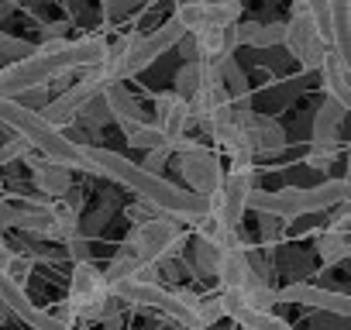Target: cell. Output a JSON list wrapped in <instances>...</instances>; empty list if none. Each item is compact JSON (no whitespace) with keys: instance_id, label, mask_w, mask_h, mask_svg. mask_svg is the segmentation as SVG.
Segmentation results:
<instances>
[{"instance_id":"obj_28","label":"cell","mask_w":351,"mask_h":330,"mask_svg":"<svg viewBox=\"0 0 351 330\" xmlns=\"http://www.w3.org/2000/svg\"><path fill=\"white\" fill-rule=\"evenodd\" d=\"M76 124H86V127H104V124H110V110H107V100L104 97H97V100H90L83 110H80V120Z\"/></svg>"},{"instance_id":"obj_23","label":"cell","mask_w":351,"mask_h":330,"mask_svg":"<svg viewBox=\"0 0 351 330\" xmlns=\"http://www.w3.org/2000/svg\"><path fill=\"white\" fill-rule=\"evenodd\" d=\"M228 316H231L241 330H293L282 316H276V313H255V309H245V306L228 309Z\"/></svg>"},{"instance_id":"obj_31","label":"cell","mask_w":351,"mask_h":330,"mask_svg":"<svg viewBox=\"0 0 351 330\" xmlns=\"http://www.w3.org/2000/svg\"><path fill=\"white\" fill-rule=\"evenodd\" d=\"M32 155V148L21 141V138H14V141H8V144H0V165H11L14 158H28Z\"/></svg>"},{"instance_id":"obj_32","label":"cell","mask_w":351,"mask_h":330,"mask_svg":"<svg viewBox=\"0 0 351 330\" xmlns=\"http://www.w3.org/2000/svg\"><path fill=\"white\" fill-rule=\"evenodd\" d=\"M258 231H262V241H265V244H276V241H279V231H282V220L262 217V220H258Z\"/></svg>"},{"instance_id":"obj_15","label":"cell","mask_w":351,"mask_h":330,"mask_svg":"<svg viewBox=\"0 0 351 330\" xmlns=\"http://www.w3.org/2000/svg\"><path fill=\"white\" fill-rule=\"evenodd\" d=\"M241 38H238V25L234 28H204L193 35V59L200 62H210V66H221L228 59H234Z\"/></svg>"},{"instance_id":"obj_40","label":"cell","mask_w":351,"mask_h":330,"mask_svg":"<svg viewBox=\"0 0 351 330\" xmlns=\"http://www.w3.org/2000/svg\"><path fill=\"white\" fill-rule=\"evenodd\" d=\"M344 4H348V18H351V0H344Z\"/></svg>"},{"instance_id":"obj_29","label":"cell","mask_w":351,"mask_h":330,"mask_svg":"<svg viewBox=\"0 0 351 330\" xmlns=\"http://www.w3.org/2000/svg\"><path fill=\"white\" fill-rule=\"evenodd\" d=\"M172 158V148L165 144V148H155V151H148L145 155V162H141V169L145 173H152V176H162V169H165V162Z\"/></svg>"},{"instance_id":"obj_1","label":"cell","mask_w":351,"mask_h":330,"mask_svg":"<svg viewBox=\"0 0 351 330\" xmlns=\"http://www.w3.org/2000/svg\"><path fill=\"white\" fill-rule=\"evenodd\" d=\"M110 55V45L104 35H83L76 42L69 38H49L38 45V52L25 62L0 66V100H21L28 90L56 86V79H69L73 73L100 69ZM73 86V83H66Z\"/></svg>"},{"instance_id":"obj_16","label":"cell","mask_w":351,"mask_h":330,"mask_svg":"<svg viewBox=\"0 0 351 330\" xmlns=\"http://www.w3.org/2000/svg\"><path fill=\"white\" fill-rule=\"evenodd\" d=\"M241 131L248 138L252 155H279L286 148V131L269 114H252L248 120H241Z\"/></svg>"},{"instance_id":"obj_19","label":"cell","mask_w":351,"mask_h":330,"mask_svg":"<svg viewBox=\"0 0 351 330\" xmlns=\"http://www.w3.org/2000/svg\"><path fill=\"white\" fill-rule=\"evenodd\" d=\"M341 120H344V110L334 100H324L317 117H313V144L310 148H337Z\"/></svg>"},{"instance_id":"obj_9","label":"cell","mask_w":351,"mask_h":330,"mask_svg":"<svg viewBox=\"0 0 351 330\" xmlns=\"http://www.w3.org/2000/svg\"><path fill=\"white\" fill-rule=\"evenodd\" d=\"M255 193H258V186H255V169H248V173H228L221 193L210 200V220L221 224V227L238 231V220H241V214L248 210V203H252Z\"/></svg>"},{"instance_id":"obj_12","label":"cell","mask_w":351,"mask_h":330,"mask_svg":"<svg viewBox=\"0 0 351 330\" xmlns=\"http://www.w3.org/2000/svg\"><path fill=\"white\" fill-rule=\"evenodd\" d=\"M279 303H300V306H313V309L351 320V296L348 292L320 289V285H310V282H293V285L279 289Z\"/></svg>"},{"instance_id":"obj_36","label":"cell","mask_w":351,"mask_h":330,"mask_svg":"<svg viewBox=\"0 0 351 330\" xmlns=\"http://www.w3.org/2000/svg\"><path fill=\"white\" fill-rule=\"evenodd\" d=\"M11 200V193H8V186H4V179H0V207H4Z\"/></svg>"},{"instance_id":"obj_4","label":"cell","mask_w":351,"mask_h":330,"mask_svg":"<svg viewBox=\"0 0 351 330\" xmlns=\"http://www.w3.org/2000/svg\"><path fill=\"white\" fill-rule=\"evenodd\" d=\"M348 196V179H324L320 186H286L276 193H255L248 210H255L258 217H276V220H289V217H306V214H320L330 207H344Z\"/></svg>"},{"instance_id":"obj_22","label":"cell","mask_w":351,"mask_h":330,"mask_svg":"<svg viewBox=\"0 0 351 330\" xmlns=\"http://www.w3.org/2000/svg\"><path fill=\"white\" fill-rule=\"evenodd\" d=\"M313 248H317V258H320L324 268H334V265H341V262L351 258V238L348 234H337V231H320L317 241H313Z\"/></svg>"},{"instance_id":"obj_2","label":"cell","mask_w":351,"mask_h":330,"mask_svg":"<svg viewBox=\"0 0 351 330\" xmlns=\"http://www.w3.org/2000/svg\"><path fill=\"white\" fill-rule=\"evenodd\" d=\"M83 155L90 162L93 176H107L121 186H128L145 207H152L162 217L172 220H190V224H207L210 220V200L190 193L186 186H176L162 176L145 173L141 165H134L131 158L110 151V148H97V144H83Z\"/></svg>"},{"instance_id":"obj_21","label":"cell","mask_w":351,"mask_h":330,"mask_svg":"<svg viewBox=\"0 0 351 330\" xmlns=\"http://www.w3.org/2000/svg\"><path fill=\"white\" fill-rule=\"evenodd\" d=\"M238 38H241V45H252V49L282 45V42H286V21H272V25L245 21V25H238Z\"/></svg>"},{"instance_id":"obj_38","label":"cell","mask_w":351,"mask_h":330,"mask_svg":"<svg viewBox=\"0 0 351 330\" xmlns=\"http://www.w3.org/2000/svg\"><path fill=\"white\" fill-rule=\"evenodd\" d=\"M4 320H8V306H4V303H0V323H4Z\"/></svg>"},{"instance_id":"obj_27","label":"cell","mask_w":351,"mask_h":330,"mask_svg":"<svg viewBox=\"0 0 351 330\" xmlns=\"http://www.w3.org/2000/svg\"><path fill=\"white\" fill-rule=\"evenodd\" d=\"M0 272H4L11 282H18V285L25 289L28 275L35 272V258H32V255H11V258L4 262V268H0Z\"/></svg>"},{"instance_id":"obj_25","label":"cell","mask_w":351,"mask_h":330,"mask_svg":"<svg viewBox=\"0 0 351 330\" xmlns=\"http://www.w3.org/2000/svg\"><path fill=\"white\" fill-rule=\"evenodd\" d=\"M221 244L214 241V238H207V234H200L197 238V244H193V258H197V272L200 275H217V268H221Z\"/></svg>"},{"instance_id":"obj_18","label":"cell","mask_w":351,"mask_h":330,"mask_svg":"<svg viewBox=\"0 0 351 330\" xmlns=\"http://www.w3.org/2000/svg\"><path fill=\"white\" fill-rule=\"evenodd\" d=\"M210 86H221V73H217V66H210V62H200V59H186V66H180V73H176V83H172V93H180L186 103L197 97V93H204V90H210Z\"/></svg>"},{"instance_id":"obj_13","label":"cell","mask_w":351,"mask_h":330,"mask_svg":"<svg viewBox=\"0 0 351 330\" xmlns=\"http://www.w3.org/2000/svg\"><path fill=\"white\" fill-rule=\"evenodd\" d=\"M190 107H186V100L180 97V93H158L155 97V127L162 131V138H165V144L169 148H176L183 138H186V127H190Z\"/></svg>"},{"instance_id":"obj_11","label":"cell","mask_w":351,"mask_h":330,"mask_svg":"<svg viewBox=\"0 0 351 330\" xmlns=\"http://www.w3.org/2000/svg\"><path fill=\"white\" fill-rule=\"evenodd\" d=\"M183 38H186V31H183V25L176 21V18H169L165 25H158L152 35H141L138 45H134V52H131V59H128V79L138 76V73H145V69H148L158 55H165L169 49L183 45Z\"/></svg>"},{"instance_id":"obj_8","label":"cell","mask_w":351,"mask_h":330,"mask_svg":"<svg viewBox=\"0 0 351 330\" xmlns=\"http://www.w3.org/2000/svg\"><path fill=\"white\" fill-rule=\"evenodd\" d=\"M289 55L300 62V69L306 73H320L327 55H330V45L324 42V35L317 31V21L310 14V0H300V4L289 8V21H286V42Z\"/></svg>"},{"instance_id":"obj_5","label":"cell","mask_w":351,"mask_h":330,"mask_svg":"<svg viewBox=\"0 0 351 330\" xmlns=\"http://www.w3.org/2000/svg\"><path fill=\"white\" fill-rule=\"evenodd\" d=\"M66 313L76 320H117L121 316V299L110 292V282H107V272L93 262H80L73 265V275H69V296H66Z\"/></svg>"},{"instance_id":"obj_34","label":"cell","mask_w":351,"mask_h":330,"mask_svg":"<svg viewBox=\"0 0 351 330\" xmlns=\"http://www.w3.org/2000/svg\"><path fill=\"white\" fill-rule=\"evenodd\" d=\"M66 248H69V258H73V265H80V262H93V258H90V251H86V241H83V238L69 241Z\"/></svg>"},{"instance_id":"obj_7","label":"cell","mask_w":351,"mask_h":330,"mask_svg":"<svg viewBox=\"0 0 351 330\" xmlns=\"http://www.w3.org/2000/svg\"><path fill=\"white\" fill-rule=\"evenodd\" d=\"M110 292L121 299V303H134V306H148V309H158L165 313L169 320H176L186 330H204L197 323V313L186 299V292H172V289H162V285H152V282H138V279H128V282H117L110 285Z\"/></svg>"},{"instance_id":"obj_3","label":"cell","mask_w":351,"mask_h":330,"mask_svg":"<svg viewBox=\"0 0 351 330\" xmlns=\"http://www.w3.org/2000/svg\"><path fill=\"white\" fill-rule=\"evenodd\" d=\"M0 127L11 131L14 138H21L32 151H38L49 162H59L66 169H80L90 173V162L83 155V144L76 138H69L66 131L52 127L42 114L21 107L18 100H0Z\"/></svg>"},{"instance_id":"obj_10","label":"cell","mask_w":351,"mask_h":330,"mask_svg":"<svg viewBox=\"0 0 351 330\" xmlns=\"http://www.w3.org/2000/svg\"><path fill=\"white\" fill-rule=\"evenodd\" d=\"M176 158H180V173H183L190 193H197V196H204V200H214V196L221 193V186H224V165H221V158L214 155V148H207V144L200 141L193 151L176 155Z\"/></svg>"},{"instance_id":"obj_24","label":"cell","mask_w":351,"mask_h":330,"mask_svg":"<svg viewBox=\"0 0 351 330\" xmlns=\"http://www.w3.org/2000/svg\"><path fill=\"white\" fill-rule=\"evenodd\" d=\"M172 18L183 25V31H204L207 25H210V18H207V0H186V4H176V11H172Z\"/></svg>"},{"instance_id":"obj_39","label":"cell","mask_w":351,"mask_h":330,"mask_svg":"<svg viewBox=\"0 0 351 330\" xmlns=\"http://www.w3.org/2000/svg\"><path fill=\"white\" fill-rule=\"evenodd\" d=\"M344 207H351V179H348V196H344Z\"/></svg>"},{"instance_id":"obj_14","label":"cell","mask_w":351,"mask_h":330,"mask_svg":"<svg viewBox=\"0 0 351 330\" xmlns=\"http://www.w3.org/2000/svg\"><path fill=\"white\" fill-rule=\"evenodd\" d=\"M28 169H32V183H35V193H42L45 200H62L69 190H73V169L59 162H49L42 155H28Z\"/></svg>"},{"instance_id":"obj_30","label":"cell","mask_w":351,"mask_h":330,"mask_svg":"<svg viewBox=\"0 0 351 330\" xmlns=\"http://www.w3.org/2000/svg\"><path fill=\"white\" fill-rule=\"evenodd\" d=\"M334 158H337V148H310L306 165H310V169H317V173H327L330 165H334Z\"/></svg>"},{"instance_id":"obj_33","label":"cell","mask_w":351,"mask_h":330,"mask_svg":"<svg viewBox=\"0 0 351 330\" xmlns=\"http://www.w3.org/2000/svg\"><path fill=\"white\" fill-rule=\"evenodd\" d=\"M327 231H337V234H348V238H351V207H341Z\"/></svg>"},{"instance_id":"obj_6","label":"cell","mask_w":351,"mask_h":330,"mask_svg":"<svg viewBox=\"0 0 351 330\" xmlns=\"http://www.w3.org/2000/svg\"><path fill=\"white\" fill-rule=\"evenodd\" d=\"M183 244H186V234H183L180 220H172V217H152V220L134 224L128 231V238L121 241L117 255L134 258L145 268H162L172 258H180Z\"/></svg>"},{"instance_id":"obj_17","label":"cell","mask_w":351,"mask_h":330,"mask_svg":"<svg viewBox=\"0 0 351 330\" xmlns=\"http://www.w3.org/2000/svg\"><path fill=\"white\" fill-rule=\"evenodd\" d=\"M104 100H107V110H110V120L124 131V138L131 141L148 120L141 117V110H138V100L131 97V90L124 86V83H117V86H110L107 93H104Z\"/></svg>"},{"instance_id":"obj_26","label":"cell","mask_w":351,"mask_h":330,"mask_svg":"<svg viewBox=\"0 0 351 330\" xmlns=\"http://www.w3.org/2000/svg\"><path fill=\"white\" fill-rule=\"evenodd\" d=\"M38 52V45H32V42H21V38H11V35H4L0 31V59H4L8 66H14V62H25V59H32Z\"/></svg>"},{"instance_id":"obj_20","label":"cell","mask_w":351,"mask_h":330,"mask_svg":"<svg viewBox=\"0 0 351 330\" xmlns=\"http://www.w3.org/2000/svg\"><path fill=\"white\" fill-rule=\"evenodd\" d=\"M324 93H327V100H334L344 114H351V73L334 59V55H327V62H324Z\"/></svg>"},{"instance_id":"obj_37","label":"cell","mask_w":351,"mask_h":330,"mask_svg":"<svg viewBox=\"0 0 351 330\" xmlns=\"http://www.w3.org/2000/svg\"><path fill=\"white\" fill-rule=\"evenodd\" d=\"M104 330H121V316H117V320H107V323H104Z\"/></svg>"},{"instance_id":"obj_35","label":"cell","mask_w":351,"mask_h":330,"mask_svg":"<svg viewBox=\"0 0 351 330\" xmlns=\"http://www.w3.org/2000/svg\"><path fill=\"white\" fill-rule=\"evenodd\" d=\"M11 255H14V251L8 248V241H4V234H0V268H4V262H8Z\"/></svg>"}]
</instances>
